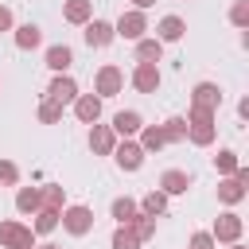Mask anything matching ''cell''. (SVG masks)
<instances>
[{
    "instance_id": "9a60e30c",
    "label": "cell",
    "mask_w": 249,
    "mask_h": 249,
    "mask_svg": "<svg viewBox=\"0 0 249 249\" xmlns=\"http://www.w3.org/2000/svg\"><path fill=\"white\" fill-rule=\"evenodd\" d=\"M62 19L86 27V23L93 19V0H66V4H62Z\"/></svg>"
},
{
    "instance_id": "e0dca14e",
    "label": "cell",
    "mask_w": 249,
    "mask_h": 249,
    "mask_svg": "<svg viewBox=\"0 0 249 249\" xmlns=\"http://www.w3.org/2000/svg\"><path fill=\"white\" fill-rule=\"evenodd\" d=\"M156 31H160V35H156L160 43H179V39H183V31H187V23H183L179 16H163Z\"/></svg>"
},
{
    "instance_id": "f546056e",
    "label": "cell",
    "mask_w": 249,
    "mask_h": 249,
    "mask_svg": "<svg viewBox=\"0 0 249 249\" xmlns=\"http://www.w3.org/2000/svg\"><path fill=\"white\" fill-rule=\"evenodd\" d=\"M58 226V210H35V226H31V233H51Z\"/></svg>"
},
{
    "instance_id": "8992f818",
    "label": "cell",
    "mask_w": 249,
    "mask_h": 249,
    "mask_svg": "<svg viewBox=\"0 0 249 249\" xmlns=\"http://www.w3.org/2000/svg\"><path fill=\"white\" fill-rule=\"evenodd\" d=\"M121 86H124V74H121L113 62H105V66L97 70V78H93V93H97V97H113V93H121Z\"/></svg>"
},
{
    "instance_id": "d6a6232c",
    "label": "cell",
    "mask_w": 249,
    "mask_h": 249,
    "mask_svg": "<svg viewBox=\"0 0 249 249\" xmlns=\"http://www.w3.org/2000/svg\"><path fill=\"white\" fill-rule=\"evenodd\" d=\"M230 23H233V27H249V0H237V4L230 8Z\"/></svg>"
},
{
    "instance_id": "3957f363",
    "label": "cell",
    "mask_w": 249,
    "mask_h": 249,
    "mask_svg": "<svg viewBox=\"0 0 249 249\" xmlns=\"http://www.w3.org/2000/svg\"><path fill=\"white\" fill-rule=\"evenodd\" d=\"M0 249H35V233L23 222H0Z\"/></svg>"
},
{
    "instance_id": "44dd1931",
    "label": "cell",
    "mask_w": 249,
    "mask_h": 249,
    "mask_svg": "<svg viewBox=\"0 0 249 249\" xmlns=\"http://www.w3.org/2000/svg\"><path fill=\"white\" fill-rule=\"evenodd\" d=\"M43 43V31L35 27V23H23V27H16V47L19 51H35Z\"/></svg>"
},
{
    "instance_id": "ba28073f",
    "label": "cell",
    "mask_w": 249,
    "mask_h": 249,
    "mask_svg": "<svg viewBox=\"0 0 249 249\" xmlns=\"http://www.w3.org/2000/svg\"><path fill=\"white\" fill-rule=\"evenodd\" d=\"M132 89L156 93V89H160V66H156V62H136V70H132Z\"/></svg>"
},
{
    "instance_id": "d4e9b609",
    "label": "cell",
    "mask_w": 249,
    "mask_h": 249,
    "mask_svg": "<svg viewBox=\"0 0 249 249\" xmlns=\"http://www.w3.org/2000/svg\"><path fill=\"white\" fill-rule=\"evenodd\" d=\"M167 140H163V132H160V124H144L140 128V148H144V156L148 152H160Z\"/></svg>"
},
{
    "instance_id": "52a82bcc",
    "label": "cell",
    "mask_w": 249,
    "mask_h": 249,
    "mask_svg": "<svg viewBox=\"0 0 249 249\" xmlns=\"http://www.w3.org/2000/svg\"><path fill=\"white\" fill-rule=\"evenodd\" d=\"M191 105H195V109H206V113H218V105H222L218 82H198V86L191 89Z\"/></svg>"
},
{
    "instance_id": "f1b7e54d",
    "label": "cell",
    "mask_w": 249,
    "mask_h": 249,
    "mask_svg": "<svg viewBox=\"0 0 249 249\" xmlns=\"http://www.w3.org/2000/svg\"><path fill=\"white\" fill-rule=\"evenodd\" d=\"M214 167H218L222 175H233V171L241 167V163H237V152H233V148H222V152L214 156Z\"/></svg>"
},
{
    "instance_id": "cb8c5ba5",
    "label": "cell",
    "mask_w": 249,
    "mask_h": 249,
    "mask_svg": "<svg viewBox=\"0 0 249 249\" xmlns=\"http://www.w3.org/2000/svg\"><path fill=\"white\" fill-rule=\"evenodd\" d=\"M160 132H163L167 144H179V140H187V121H183V117H167V121L160 124Z\"/></svg>"
},
{
    "instance_id": "74e56055",
    "label": "cell",
    "mask_w": 249,
    "mask_h": 249,
    "mask_svg": "<svg viewBox=\"0 0 249 249\" xmlns=\"http://www.w3.org/2000/svg\"><path fill=\"white\" fill-rule=\"evenodd\" d=\"M152 4H156V0H132V8H136V12H144V8H152Z\"/></svg>"
},
{
    "instance_id": "2e32d148",
    "label": "cell",
    "mask_w": 249,
    "mask_h": 249,
    "mask_svg": "<svg viewBox=\"0 0 249 249\" xmlns=\"http://www.w3.org/2000/svg\"><path fill=\"white\" fill-rule=\"evenodd\" d=\"M187 187H191V175H187V171H175V167H171V171L160 175V191H163V195H187Z\"/></svg>"
},
{
    "instance_id": "4dcf8cb0",
    "label": "cell",
    "mask_w": 249,
    "mask_h": 249,
    "mask_svg": "<svg viewBox=\"0 0 249 249\" xmlns=\"http://www.w3.org/2000/svg\"><path fill=\"white\" fill-rule=\"evenodd\" d=\"M140 241H148V237H156V218H148V214H136L132 218V226H128Z\"/></svg>"
},
{
    "instance_id": "e575fe53",
    "label": "cell",
    "mask_w": 249,
    "mask_h": 249,
    "mask_svg": "<svg viewBox=\"0 0 249 249\" xmlns=\"http://www.w3.org/2000/svg\"><path fill=\"white\" fill-rule=\"evenodd\" d=\"M191 249H214V237L210 233H195L191 237Z\"/></svg>"
},
{
    "instance_id": "ac0fdd59",
    "label": "cell",
    "mask_w": 249,
    "mask_h": 249,
    "mask_svg": "<svg viewBox=\"0 0 249 249\" xmlns=\"http://www.w3.org/2000/svg\"><path fill=\"white\" fill-rule=\"evenodd\" d=\"M70 62H74V54H70V47H66V43H54V47H47V66H51L54 74L70 70Z\"/></svg>"
},
{
    "instance_id": "4316f807",
    "label": "cell",
    "mask_w": 249,
    "mask_h": 249,
    "mask_svg": "<svg viewBox=\"0 0 249 249\" xmlns=\"http://www.w3.org/2000/svg\"><path fill=\"white\" fill-rule=\"evenodd\" d=\"M136 58L140 62H160L163 58V43L160 39H140L136 43Z\"/></svg>"
},
{
    "instance_id": "d590c367",
    "label": "cell",
    "mask_w": 249,
    "mask_h": 249,
    "mask_svg": "<svg viewBox=\"0 0 249 249\" xmlns=\"http://www.w3.org/2000/svg\"><path fill=\"white\" fill-rule=\"evenodd\" d=\"M0 31H12V8L0 4Z\"/></svg>"
},
{
    "instance_id": "8d00e7d4",
    "label": "cell",
    "mask_w": 249,
    "mask_h": 249,
    "mask_svg": "<svg viewBox=\"0 0 249 249\" xmlns=\"http://www.w3.org/2000/svg\"><path fill=\"white\" fill-rule=\"evenodd\" d=\"M237 117H241V121H249V97H241V101H237Z\"/></svg>"
},
{
    "instance_id": "7c38bea8",
    "label": "cell",
    "mask_w": 249,
    "mask_h": 249,
    "mask_svg": "<svg viewBox=\"0 0 249 249\" xmlns=\"http://www.w3.org/2000/svg\"><path fill=\"white\" fill-rule=\"evenodd\" d=\"M109 128H113V136H124V140H128V136H136V132L144 128V121H140V113H136V109H121V113L113 117V124H109Z\"/></svg>"
},
{
    "instance_id": "d6986e66",
    "label": "cell",
    "mask_w": 249,
    "mask_h": 249,
    "mask_svg": "<svg viewBox=\"0 0 249 249\" xmlns=\"http://www.w3.org/2000/svg\"><path fill=\"white\" fill-rule=\"evenodd\" d=\"M241 198H245V187H241L233 175H226V179L218 183V202H226V206H237Z\"/></svg>"
},
{
    "instance_id": "9c48e42d",
    "label": "cell",
    "mask_w": 249,
    "mask_h": 249,
    "mask_svg": "<svg viewBox=\"0 0 249 249\" xmlns=\"http://www.w3.org/2000/svg\"><path fill=\"white\" fill-rule=\"evenodd\" d=\"M47 97L58 101V105H74V97H78V82H74L70 74H54V82L47 86Z\"/></svg>"
},
{
    "instance_id": "4fadbf2b",
    "label": "cell",
    "mask_w": 249,
    "mask_h": 249,
    "mask_svg": "<svg viewBox=\"0 0 249 249\" xmlns=\"http://www.w3.org/2000/svg\"><path fill=\"white\" fill-rule=\"evenodd\" d=\"M82 35H86L89 47H109V43L117 39V35H113V23H105V19H89Z\"/></svg>"
},
{
    "instance_id": "83f0119b",
    "label": "cell",
    "mask_w": 249,
    "mask_h": 249,
    "mask_svg": "<svg viewBox=\"0 0 249 249\" xmlns=\"http://www.w3.org/2000/svg\"><path fill=\"white\" fill-rule=\"evenodd\" d=\"M109 245H113V249H140V237H136V233H132L128 226H117V230H113V241H109Z\"/></svg>"
},
{
    "instance_id": "603a6c76",
    "label": "cell",
    "mask_w": 249,
    "mask_h": 249,
    "mask_svg": "<svg viewBox=\"0 0 249 249\" xmlns=\"http://www.w3.org/2000/svg\"><path fill=\"white\" fill-rule=\"evenodd\" d=\"M39 198H43V210H58V214H62V206H66V191H62L58 183H47V187L39 191Z\"/></svg>"
},
{
    "instance_id": "30bf717a",
    "label": "cell",
    "mask_w": 249,
    "mask_h": 249,
    "mask_svg": "<svg viewBox=\"0 0 249 249\" xmlns=\"http://www.w3.org/2000/svg\"><path fill=\"white\" fill-rule=\"evenodd\" d=\"M74 117L82 124H97L101 121V97L97 93H78L74 97Z\"/></svg>"
},
{
    "instance_id": "ab89813d",
    "label": "cell",
    "mask_w": 249,
    "mask_h": 249,
    "mask_svg": "<svg viewBox=\"0 0 249 249\" xmlns=\"http://www.w3.org/2000/svg\"><path fill=\"white\" fill-rule=\"evenodd\" d=\"M230 249H245V245H241V241H233V245H230Z\"/></svg>"
},
{
    "instance_id": "5b68a950",
    "label": "cell",
    "mask_w": 249,
    "mask_h": 249,
    "mask_svg": "<svg viewBox=\"0 0 249 249\" xmlns=\"http://www.w3.org/2000/svg\"><path fill=\"white\" fill-rule=\"evenodd\" d=\"M241 230H245V222H241L233 210H226V214H218V218H214L210 237H214V241H230V245H233V241H241Z\"/></svg>"
},
{
    "instance_id": "8fae6325",
    "label": "cell",
    "mask_w": 249,
    "mask_h": 249,
    "mask_svg": "<svg viewBox=\"0 0 249 249\" xmlns=\"http://www.w3.org/2000/svg\"><path fill=\"white\" fill-rule=\"evenodd\" d=\"M113 160H117L121 171H140V163H144V148L132 144V140H124V144L113 148Z\"/></svg>"
},
{
    "instance_id": "484cf974",
    "label": "cell",
    "mask_w": 249,
    "mask_h": 249,
    "mask_svg": "<svg viewBox=\"0 0 249 249\" xmlns=\"http://www.w3.org/2000/svg\"><path fill=\"white\" fill-rule=\"evenodd\" d=\"M163 210H167V195H163V191H148V195H144V202H140V214L160 218Z\"/></svg>"
},
{
    "instance_id": "1f68e13d",
    "label": "cell",
    "mask_w": 249,
    "mask_h": 249,
    "mask_svg": "<svg viewBox=\"0 0 249 249\" xmlns=\"http://www.w3.org/2000/svg\"><path fill=\"white\" fill-rule=\"evenodd\" d=\"M39 121H43V124H54V121H62V105L47 97V101L39 105Z\"/></svg>"
},
{
    "instance_id": "5bb4252c",
    "label": "cell",
    "mask_w": 249,
    "mask_h": 249,
    "mask_svg": "<svg viewBox=\"0 0 249 249\" xmlns=\"http://www.w3.org/2000/svg\"><path fill=\"white\" fill-rule=\"evenodd\" d=\"M89 148H93L97 156H113V148H117L113 128H109V124H93V128H89Z\"/></svg>"
},
{
    "instance_id": "836d02e7",
    "label": "cell",
    "mask_w": 249,
    "mask_h": 249,
    "mask_svg": "<svg viewBox=\"0 0 249 249\" xmlns=\"http://www.w3.org/2000/svg\"><path fill=\"white\" fill-rule=\"evenodd\" d=\"M19 183V167L12 160H0V187H16Z\"/></svg>"
},
{
    "instance_id": "7a4b0ae2",
    "label": "cell",
    "mask_w": 249,
    "mask_h": 249,
    "mask_svg": "<svg viewBox=\"0 0 249 249\" xmlns=\"http://www.w3.org/2000/svg\"><path fill=\"white\" fill-rule=\"evenodd\" d=\"M58 222H62V230H66V233L86 237V233L93 230V210H89V206H62Z\"/></svg>"
},
{
    "instance_id": "ffe728a7",
    "label": "cell",
    "mask_w": 249,
    "mask_h": 249,
    "mask_svg": "<svg viewBox=\"0 0 249 249\" xmlns=\"http://www.w3.org/2000/svg\"><path fill=\"white\" fill-rule=\"evenodd\" d=\"M109 214L117 218V226H132V218L140 214V206H136L132 198H113V206H109Z\"/></svg>"
},
{
    "instance_id": "6da1fadb",
    "label": "cell",
    "mask_w": 249,
    "mask_h": 249,
    "mask_svg": "<svg viewBox=\"0 0 249 249\" xmlns=\"http://www.w3.org/2000/svg\"><path fill=\"white\" fill-rule=\"evenodd\" d=\"M183 121H187V136H191V144H198V148L214 144V136H218L214 113H206V109H195V105H191V113H187Z\"/></svg>"
},
{
    "instance_id": "7402d4cb",
    "label": "cell",
    "mask_w": 249,
    "mask_h": 249,
    "mask_svg": "<svg viewBox=\"0 0 249 249\" xmlns=\"http://www.w3.org/2000/svg\"><path fill=\"white\" fill-rule=\"evenodd\" d=\"M16 210H19V214H35V210H43L39 191H35V187H19V195H16Z\"/></svg>"
},
{
    "instance_id": "f35d334b",
    "label": "cell",
    "mask_w": 249,
    "mask_h": 249,
    "mask_svg": "<svg viewBox=\"0 0 249 249\" xmlns=\"http://www.w3.org/2000/svg\"><path fill=\"white\" fill-rule=\"evenodd\" d=\"M39 249H62V245H54V241H47V245H39Z\"/></svg>"
},
{
    "instance_id": "277c9868",
    "label": "cell",
    "mask_w": 249,
    "mask_h": 249,
    "mask_svg": "<svg viewBox=\"0 0 249 249\" xmlns=\"http://www.w3.org/2000/svg\"><path fill=\"white\" fill-rule=\"evenodd\" d=\"M144 31H148V16L144 12H121V19L113 23V35H121V39H132V43H140L144 39Z\"/></svg>"
}]
</instances>
